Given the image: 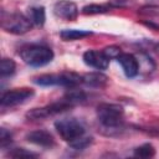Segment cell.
Returning a JSON list of instances; mask_svg holds the SVG:
<instances>
[{"label":"cell","mask_w":159,"mask_h":159,"mask_svg":"<svg viewBox=\"0 0 159 159\" xmlns=\"http://www.w3.org/2000/svg\"><path fill=\"white\" fill-rule=\"evenodd\" d=\"M97 119L101 127L108 130V134L113 132L123 130L124 125V109L119 104L114 103H101L97 107Z\"/></svg>","instance_id":"6da1fadb"},{"label":"cell","mask_w":159,"mask_h":159,"mask_svg":"<svg viewBox=\"0 0 159 159\" xmlns=\"http://www.w3.org/2000/svg\"><path fill=\"white\" fill-rule=\"evenodd\" d=\"M20 57L22 61L32 67H42L53 60V51L42 45H27L20 50Z\"/></svg>","instance_id":"7a4b0ae2"},{"label":"cell","mask_w":159,"mask_h":159,"mask_svg":"<svg viewBox=\"0 0 159 159\" xmlns=\"http://www.w3.org/2000/svg\"><path fill=\"white\" fill-rule=\"evenodd\" d=\"M34 82L42 87H52V86H61V87H77L82 83V76L73 73V72H62V73H46L34 78Z\"/></svg>","instance_id":"3957f363"},{"label":"cell","mask_w":159,"mask_h":159,"mask_svg":"<svg viewBox=\"0 0 159 159\" xmlns=\"http://www.w3.org/2000/svg\"><path fill=\"white\" fill-rule=\"evenodd\" d=\"M55 128L60 134V137L67 143H71L86 134V128L83 123L77 118L58 119L55 122Z\"/></svg>","instance_id":"277c9868"},{"label":"cell","mask_w":159,"mask_h":159,"mask_svg":"<svg viewBox=\"0 0 159 159\" xmlns=\"http://www.w3.org/2000/svg\"><path fill=\"white\" fill-rule=\"evenodd\" d=\"M31 20L20 12H12V14H5L2 12L1 17V26L5 31L15 34V35H22L31 30L32 27Z\"/></svg>","instance_id":"5b68a950"},{"label":"cell","mask_w":159,"mask_h":159,"mask_svg":"<svg viewBox=\"0 0 159 159\" xmlns=\"http://www.w3.org/2000/svg\"><path fill=\"white\" fill-rule=\"evenodd\" d=\"M73 106L65 98L62 97L60 101L46 104L43 107H39V108H32L26 113V118L31 119V120H39V119H45L48 117H53L56 114H60L62 112L68 111L70 108H72Z\"/></svg>","instance_id":"8992f818"},{"label":"cell","mask_w":159,"mask_h":159,"mask_svg":"<svg viewBox=\"0 0 159 159\" xmlns=\"http://www.w3.org/2000/svg\"><path fill=\"white\" fill-rule=\"evenodd\" d=\"M34 96V91L30 88H16L5 92L1 96V106L2 107H15L19 106Z\"/></svg>","instance_id":"52a82bcc"},{"label":"cell","mask_w":159,"mask_h":159,"mask_svg":"<svg viewBox=\"0 0 159 159\" xmlns=\"http://www.w3.org/2000/svg\"><path fill=\"white\" fill-rule=\"evenodd\" d=\"M53 14L66 21H73L78 16V7L73 1L58 0L53 5Z\"/></svg>","instance_id":"ba28073f"},{"label":"cell","mask_w":159,"mask_h":159,"mask_svg":"<svg viewBox=\"0 0 159 159\" xmlns=\"http://www.w3.org/2000/svg\"><path fill=\"white\" fill-rule=\"evenodd\" d=\"M83 62L87 66L97 70H107L109 65V58L104 55L103 51L88 50L83 53Z\"/></svg>","instance_id":"9c48e42d"},{"label":"cell","mask_w":159,"mask_h":159,"mask_svg":"<svg viewBox=\"0 0 159 159\" xmlns=\"http://www.w3.org/2000/svg\"><path fill=\"white\" fill-rule=\"evenodd\" d=\"M117 61L120 63L123 72L128 78H133L139 73V62L134 55L122 52L118 56Z\"/></svg>","instance_id":"30bf717a"},{"label":"cell","mask_w":159,"mask_h":159,"mask_svg":"<svg viewBox=\"0 0 159 159\" xmlns=\"http://www.w3.org/2000/svg\"><path fill=\"white\" fill-rule=\"evenodd\" d=\"M26 139H27V142H30L35 145L42 147V148H52L55 145V139H53L52 134L43 129L32 130V132L27 133Z\"/></svg>","instance_id":"8fae6325"},{"label":"cell","mask_w":159,"mask_h":159,"mask_svg":"<svg viewBox=\"0 0 159 159\" xmlns=\"http://www.w3.org/2000/svg\"><path fill=\"white\" fill-rule=\"evenodd\" d=\"M107 82H108V77L101 72H91L82 76V83H84L88 87L102 88L107 84Z\"/></svg>","instance_id":"7c38bea8"},{"label":"cell","mask_w":159,"mask_h":159,"mask_svg":"<svg viewBox=\"0 0 159 159\" xmlns=\"http://www.w3.org/2000/svg\"><path fill=\"white\" fill-rule=\"evenodd\" d=\"M92 35V31L87 30H77V29H65L60 32V36L65 41H75V40H81L84 37H88Z\"/></svg>","instance_id":"4fadbf2b"},{"label":"cell","mask_w":159,"mask_h":159,"mask_svg":"<svg viewBox=\"0 0 159 159\" xmlns=\"http://www.w3.org/2000/svg\"><path fill=\"white\" fill-rule=\"evenodd\" d=\"M27 17L31 20V22L36 26H43L46 20V12L45 7L42 6H32L27 10Z\"/></svg>","instance_id":"5bb4252c"},{"label":"cell","mask_w":159,"mask_h":159,"mask_svg":"<svg viewBox=\"0 0 159 159\" xmlns=\"http://www.w3.org/2000/svg\"><path fill=\"white\" fill-rule=\"evenodd\" d=\"M72 106H76V104H81L83 102H86V93L81 89H77L76 87H72L67 91V93L63 96Z\"/></svg>","instance_id":"9a60e30c"},{"label":"cell","mask_w":159,"mask_h":159,"mask_svg":"<svg viewBox=\"0 0 159 159\" xmlns=\"http://www.w3.org/2000/svg\"><path fill=\"white\" fill-rule=\"evenodd\" d=\"M133 155L139 158H153L155 155V148L150 143H144L134 149Z\"/></svg>","instance_id":"2e32d148"},{"label":"cell","mask_w":159,"mask_h":159,"mask_svg":"<svg viewBox=\"0 0 159 159\" xmlns=\"http://www.w3.org/2000/svg\"><path fill=\"white\" fill-rule=\"evenodd\" d=\"M16 70V63L11 58H2L0 63V76L1 78L12 76Z\"/></svg>","instance_id":"e0dca14e"},{"label":"cell","mask_w":159,"mask_h":159,"mask_svg":"<svg viewBox=\"0 0 159 159\" xmlns=\"http://www.w3.org/2000/svg\"><path fill=\"white\" fill-rule=\"evenodd\" d=\"M92 143H93V137L84 134V135L77 138L76 140L68 143V145H70L72 149H75V150H83V149L88 148Z\"/></svg>","instance_id":"ac0fdd59"},{"label":"cell","mask_w":159,"mask_h":159,"mask_svg":"<svg viewBox=\"0 0 159 159\" xmlns=\"http://www.w3.org/2000/svg\"><path fill=\"white\" fill-rule=\"evenodd\" d=\"M111 7L108 5H99V4H89L82 7V12L84 15H97V14H104Z\"/></svg>","instance_id":"d6986e66"},{"label":"cell","mask_w":159,"mask_h":159,"mask_svg":"<svg viewBox=\"0 0 159 159\" xmlns=\"http://www.w3.org/2000/svg\"><path fill=\"white\" fill-rule=\"evenodd\" d=\"M139 15H143V16H159V5H145V6H142L138 11Z\"/></svg>","instance_id":"ffe728a7"},{"label":"cell","mask_w":159,"mask_h":159,"mask_svg":"<svg viewBox=\"0 0 159 159\" xmlns=\"http://www.w3.org/2000/svg\"><path fill=\"white\" fill-rule=\"evenodd\" d=\"M9 155L12 158H35V157H37L36 153L29 152L24 148H15V149L9 152Z\"/></svg>","instance_id":"44dd1931"},{"label":"cell","mask_w":159,"mask_h":159,"mask_svg":"<svg viewBox=\"0 0 159 159\" xmlns=\"http://www.w3.org/2000/svg\"><path fill=\"white\" fill-rule=\"evenodd\" d=\"M104 55L111 60V58H118V56L122 53L120 51V47L116 46V45H112V46H107L104 50H103Z\"/></svg>","instance_id":"7402d4cb"},{"label":"cell","mask_w":159,"mask_h":159,"mask_svg":"<svg viewBox=\"0 0 159 159\" xmlns=\"http://www.w3.org/2000/svg\"><path fill=\"white\" fill-rule=\"evenodd\" d=\"M11 138H12V134L9 130H6L5 128L0 129V145H1V148H5L7 144H10Z\"/></svg>","instance_id":"603a6c76"},{"label":"cell","mask_w":159,"mask_h":159,"mask_svg":"<svg viewBox=\"0 0 159 159\" xmlns=\"http://www.w3.org/2000/svg\"><path fill=\"white\" fill-rule=\"evenodd\" d=\"M132 2H133L132 0H109L107 5L109 7H125Z\"/></svg>","instance_id":"cb8c5ba5"},{"label":"cell","mask_w":159,"mask_h":159,"mask_svg":"<svg viewBox=\"0 0 159 159\" xmlns=\"http://www.w3.org/2000/svg\"><path fill=\"white\" fill-rule=\"evenodd\" d=\"M148 1H155V0H148Z\"/></svg>","instance_id":"d4e9b609"}]
</instances>
